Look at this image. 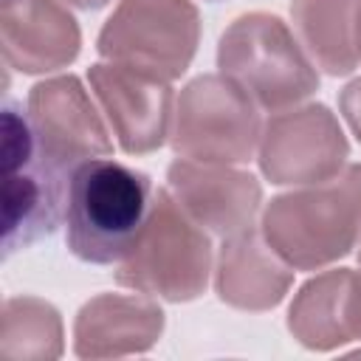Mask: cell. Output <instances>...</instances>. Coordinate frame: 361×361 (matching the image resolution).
I'll list each match as a JSON object with an SVG mask.
<instances>
[{
  "mask_svg": "<svg viewBox=\"0 0 361 361\" xmlns=\"http://www.w3.org/2000/svg\"><path fill=\"white\" fill-rule=\"evenodd\" d=\"M355 51H358V62H361V8H358V20H355Z\"/></svg>",
  "mask_w": 361,
  "mask_h": 361,
  "instance_id": "obj_21",
  "label": "cell"
},
{
  "mask_svg": "<svg viewBox=\"0 0 361 361\" xmlns=\"http://www.w3.org/2000/svg\"><path fill=\"white\" fill-rule=\"evenodd\" d=\"M361 0H290V17L310 59L330 76L358 68L355 20Z\"/></svg>",
  "mask_w": 361,
  "mask_h": 361,
  "instance_id": "obj_15",
  "label": "cell"
},
{
  "mask_svg": "<svg viewBox=\"0 0 361 361\" xmlns=\"http://www.w3.org/2000/svg\"><path fill=\"white\" fill-rule=\"evenodd\" d=\"M353 268H333L307 279L288 307L290 336L313 353H330L350 341L344 327V296Z\"/></svg>",
  "mask_w": 361,
  "mask_h": 361,
  "instance_id": "obj_16",
  "label": "cell"
},
{
  "mask_svg": "<svg viewBox=\"0 0 361 361\" xmlns=\"http://www.w3.org/2000/svg\"><path fill=\"white\" fill-rule=\"evenodd\" d=\"M262 135L257 102L226 73H200L180 87L169 144L175 155L206 164H245Z\"/></svg>",
  "mask_w": 361,
  "mask_h": 361,
  "instance_id": "obj_6",
  "label": "cell"
},
{
  "mask_svg": "<svg viewBox=\"0 0 361 361\" xmlns=\"http://www.w3.org/2000/svg\"><path fill=\"white\" fill-rule=\"evenodd\" d=\"M166 189L203 228L217 237L251 228L262 203L259 180L231 164L178 158L166 169Z\"/></svg>",
  "mask_w": 361,
  "mask_h": 361,
  "instance_id": "obj_11",
  "label": "cell"
},
{
  "mask_svg": "<svg viewBox=\"0 0 361 361\" xmlns=\"http://www.w3.org/2000/svg\"><path fill=\"white\" fill-rule=\"evenodd\" d=\"M68 6H76L82 11H96V8H104L110 0H65Z\"/></svg>",
  "mask_w": 361,
  "mask_h": 361,
  "instance_id": "obj_20",
  "label": "cell"
},
{
  "mask_svg": "<svg viewBox=\"0 0 361 361\" xmlns=\"http://www.w3.org/2000/svg\"><path fill=\"white\" fill-rule=\"evenodd\" d=\"M82 48L76 17L59 0H14L0 6L3 62L20 73L68 68Z\"/></svg>",
  "mask_w": 361,
  "mask_h": 361,
  "instance_id": "obj_12",
  "label": "cell"
},
{
  "mask_svg": "<svg viewBox=\"0 0 361 361\" xmlns=\"http://www.w3.org/2000/svg\"><path fill=\"white\" fill-rule=\"evenodd\" d=\"M8 3H14V0H0V6H8Z\"/></svg>",
  "mask_w": 361,
  "mask_h": 361,
  "instance_id": "obj_22",
  "label": "cell"
},
{
  "mask_svg": "<svg viewBox=\"0 0 361 361\" xmlns=\"http://www.w3.org/2000/svg\"><path fill=\"white\" fill-rule=\"evenodd\" d=\"M209 274L212 240L206 228L175 200L169 189L152 192L144 228L118 262L116 282L135 293L180 305L206 290Z\"/></svg>",
  "mask_w": 361,
  "mask_h": 361,
  "instance_id": "obj_4",
  "label": "cell"
},
{
  "mask_svg": "<svg viewBox=\"0 0 361 361\" xmlns=\"http://www.w3.org/2000/svg\"><path fill=\"white\" fill-rule=\"evenodd\" d=\"M87 82L121 152L149 155L166 144L175 116V93L166 79L121 62H96L87 68Z\"/></svg>",
  "mask_w": 361,
  "mask_h": 361,
  "instance_id": "obj_9",
  "label": "cell"
},
{
  "mask_svg": "<svg viewBox=\"0 0 361 361\" xmlns=\"http://www.w3.org/2000/svg\"><path fill=\"white\" fill-rule=\"evenodd\" d=\"M73 169L39 141L28 110L3 104V257L51 237L65 220Z\"/></svg>",
  "mask_w": 361,
  "mask_h": 361,
  "instance_id": "obj_3",
  "label": "cell"
},
{
  "mask_svg": "<svg viewBox=\"0 0 361 361\" xmlns=\"http://www.w3.org/2000/svg\"><path fill=\"white\" fill-rule=\"evenodd\" d=\"M25 110L42 147L71 169L82 161L107 158L113 152L110 130L104 127L82 79L73 73L37 82L28 90Z\"/></svg>",
  "mask_w": 361,
  "mask_h": 361,
  "instance_id": "obj_10",
  "label": "cell"
},
{
  "mask_svg": "<svg viewBox=\"0 0 361 361\" xmlns=\"http://www.w3.org/2000/svg\"><path fill=\"white\" fill-rule=\"evenodd\" d=\"M338 113L344 116L350 133L361 144V76L341 87V93H338Z\"/></svg>",
  "mask_w": 361,
  "mask_h": 361,
  "instance_id": "obj_18",
  "label": "cell"
},
{
  "mask_svg": "<svg viewBox=\"0 0 361 361\" xmlns=\"http://www.w3.org/2000/svg\"><path fill=\"white\" fill-rule=\"evenodd\" d=\"M293 285V268L268 245L254 226L223 237L214 265V293L237 310L262 313L276 307Z\"/></svg>",
  "mask_w": 361,
  "mask_h": 361,
  "instance_id": "obj_14",
  "label": "cell"
},
{
  "mask_svg": "<svg viewBox=\"0 0 361 361\" xmlns=\"http://www.w3.org/2000/svg\"><path fill=\"white\" fill-rule=\"evenodd\" d=\"M166 316L158 302L130 293H99L73 319V353L79 358H124L158 344Z\"/></svg>",
  "mask_w": 361,
  "mask_h": 361,
  "instance_id": "obj_13",
  "label": "cell"
},
{
  "mask_svg": "<svg viewBox=\"0 0 361 361\" xmlns=\"http://www.w3.org/2000/svg\"><path fill=\"white\" fill-rule=\"evenodd\" d=\"M358 262H361V243H358Z\"/></svg>",
  "mask_w": 361,
  "mask_h": 361,
  "instance_id": "obj_23",
  "label": "cell"
},
{
  "mask_svg": "<svg viewBox=\"0 0 361 361\" xmlns=\"http://www.w3.org/2000/svg\"><path fill=\"white\" fill-rule=\"evenodd\" d=\"M217 68L268 113L296 107L319 90L316 62L288 23L271 11H248L231 20L217 42Z\"/></svg>",
  "mask_w": 361,
  "mask_h": 361,
  "instance_id": "obj_5",
  "label": "cell"
},
{
  "mask_svg": "<svg viewBox=\"0 0 361 361\" xmlns=\"http://www.w3.org/2000/svg\"><path fill=\"white\" fill-rule=\"evenodd\" d=\"M344 327L350 341H361V271H353L344 296Z\"/></svg>",
  "mask_w": 361,
  "mask_h": 361,
  "instance_id": "obj_19",
  "label": "cell"
},
{
  "mask_svg": "<svg viewBox=\"0 0 361 361\" xmlns=\"http://www.w3.org/2000/svg\"><path fill=\"white\" fill-rule=\"evenodd\" d=\"M59 310L37 296H8L0 310V358L51 361L65 350Z\"/></svg>",
  "mask_w": 361,
  "mask_h": 361,
  "instance_id": "obj_17",
  "label": "cell"
},
{
  "mask_svg": "<svg viewBox=\"0 0 361 361\" xmlns=\"http://www.w3.org/2000/svg\"><path fill=\"white\" fill-rule=\"evenodd\" d=\"M197 42L200 11L192 0H118L99 31L96 51L107 62L175 82L192 65Z\"/></svg>",
  "mask_w": 361,
  "mask_h": 361,
  "instance_id": "obj_7",
  "label": "cell"
},
{
  "mask_svg": "<svg viewBox=\"0 0 361 361\" xmlns=\"http://www.w3.org/2000/svg\"><path fill=\"white\" fill-rule=\"evenodd\" d=\"M152 203L149 175L113 158L82 161L68 186L65 243L73 257L113 265L138 240Z\"/></svg>",
  "mask_w": 361,
  "mask_h": 361,
  "instance_id": "obj_2",
  "label": "cell"
},
{
  "mask_svg": "<svg viewBox=\"0 0 361 361\" xmlns=\"http://www.w3.org/2000/svg\"><path fill=\"white\" fill-rule=\"evenodd\" d=\"M212 3H214V0H212Z\"/></svg>",
  "mask_w": 361,
  "mask_h": 361,
  "instance_id": "obj_24",
  "label": "cell"
},
{
  "mask_svg": "<svg viewBox=\"0 0 361 361\" xmlns=\"http://www.w3.org/2000/svg\"><path fill=\"white\" fill-rule=\"evenodd\" d=\"M350 158V141L336 113L316 102L274 113L262 124L257 161L276 186H305L333 178Z\"/></svg>",
  "mask_w": 361,
  "mask_h": 361,
  "instance_id": "obj_8",
  "label": "cell"
},
{
  "mask_svg": "<svg viewBox=\"0 0 361 361\" xmlns=\"http://www.w3.org/2000/svg\"><path fill=\"white\" fill-rule=\"evenodd\" d=\"M259 231L293 271H322L338 262L361 237V164L271 197Z\"/></svg>",
  "mask_w": 361,
  "mask_h": 361,
  "instance_id": "obj_1",
  "label": "cell"
}]
</instances>
